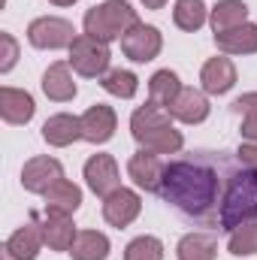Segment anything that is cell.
<instances>
[{"label":"cell","instance_id":"30","mask_svg":"<svg viewBox=\"0 0 257 260\" xmlns=\"http://www.w3.org/2000/svg\"><path fill=\"white\" fill-rule=\"evenodd\" d=\"M18 61V43L12 34H0V73H9Z\"/></svg>","mask_w":257,"mask_h":260},{"label":"cell","instance_id":"35","mask_svg":"<svg viewBox=\"0 0 257 260\" xmlns=\"http://www.w3.org/2000/svg\"><path fill=\"white\" fill-rule=\"evenodd\" d=\"M52 3H55V6H73L76 0H52Z\"/></svg>","mask_w":257,"mask_h":260},{"label":"cell","instance_id":"34","mask_svg":"<svg viewBox=\"0 0 257 260\" xmlns=\"http://www.w3.org/2000/svg\"><path fill=\"white\" fill-rule=\"evenodd\" d=\"M145 3V9H160V6H167V0H142Z\"/></svg>","mask_w":257,"mask_h":260},{"label":"cell","instance_id":"7","mask_svg":"<svg viewBox=\"0 0 257 260\" xmlns=\"http://www.w3.org/2000/svg\"><path fill=\"white\" fill-rule=\"evenodd\" d=\"M160 46H164L160 30L151 27V24H142V21H139L136 27H130L127 34L121 37V52L127 55L130 61H136V64L154 61L157 52H160Z\"/></svg>","mask_w":257,"mask_h":260},{"label":"cell","instance_id":"9","mask_svg":"<svg viewBox=\"0 0 257 260\" xmlns=\"http://www.w3.org/2000/svg\"><path fill=\"white\" fill-rule=\"evenodd\" d=\"M58 179H64V167L55 157H30L21 170V185L30 194H46Z\"/></svg>","mask_w":257,"mask_h":260},{"label":"cell","instance_id":"11","mask_svg":"<svg viewBox=\"0 0 257 260\" xmlns=\"http://www.w3.org/2000/svg\"><path fill=\"white\" fill-rule=\"evenodd\" d=\"M164 167H167V164L160 160V154L139 148V151L130 157L127 173H130V179H133V185H136V188H142V191H160Z\"/></svg>","mask_w":257,"mask_h":260},{"label":"cell","instance_id":"26","mask_svg":"<svg viewBox=\"0 0 257 260\" xmlns=\"http://www.w3.org/2000/svg\"><path fill=\"white\" fill-rule=\"evenodd\" d=\"M209 18V9L203 0H176V9H173V21L176 27L182 30H200Z\"/></svg>","mask_w":257,"mask_h":260},{"label":"cell","instance_id":"2","mask_svg":"<svg viewBox=\"0 0 257 260\" xmlns=\"http://www.w3.org/2000/svg\"><path fill=\"white\" fill-rule=\"evenodd\" d=\"M130 133H133V139L145 151H154V154H176L185 145L182 133L173 127V121H170V112L154 106V103H145V106H139L133 112Z\"/></svg>","mask_w":257,"mask_h":260},{"label":"cell","instance_id":"29","mask_svg":"<svg viewBox=\"0 0 257 260\" xmlns=\"http://www.w3.org/2000/svg\"><path fill=\"white\" fill-rule=\"evenodd\" d=\"M124 260H164V242L157 236H136L124 248Z\"/></svg>","mask_w":257,"mask_h":260},{"label":"cell","instance_id":"12","mask_svg":"<svg viewBox=\"0 0 257 260\" xmlns=\"http://www.w3.org/2000/svg\"><path fill=\"white\" fill-rule=\"evenodd\" d=\"M115 124H118L115 109L106 106V103H94V106L82 115V139H88V142H94V145H103V142L112 139Z\"/></svg>","mask_w":257,"mask_h":260},{"label":"cell","instance_id":"18","mask_svg":"<svg viewBox=\"0 0 257 260\" xmlns=\"http://www.w3.org/2000/svg\"><path fill=\"white\" fill-rule=\"evenodd\" d=\"M215 43L227 55H254L257 52V24L245 21L239 27H230L224 34H215Z\"/></svg>","mask_w":257,"mask_h":260},{"label":"cell","instance_id":"36","mask_svg":"<svg viewBox=\"0 0 257 260\" xmlns=\"http://www.w3.org/2000/svg\"><path fill=\"white\" fill-rule=\"evenodd\" d=\"M0 257H3V260H15V257H12V254H6V251H3V254H0Z\"/></svg>","mask_w":257,"mask_h":260},{"label":"cell","instance_id":"3","mask_svg":"<svg viewBox=\"0 0 257 260\" xmlns=\"http://www.w3.org/2000/svg\"><path fill=\"white\" fill-rule=\"evenodd\" d=\"M245 221H257V173L248 167L227 173V185L218 209V224L224 230H236Z\"/></svg>","mask_w":257,"mask_h":260},{"label":"cell","instance_id":"20","mask_svg":"<svg viewBox=\"0 0 257 260\" xmlns=\"http://www.w3.org/2000/svg\"><path fill=\"white\" fill-rule=\"evenodd\" d=\"M43 91L49 100L55 103H67L76 97V82H73V73H70V64L58 61L52 64L46 73H43Z\"/></svg>","mask_w":257,"mask_h":260},{"label":"cell","instance_id":"24","mask_svg":"<svg viewBox=\"0 0 257 260\" xmlns=\"http://www.w3.org/2000/svg\"><path fill=\"white\" fill-rule=\"evenodd\" d=\"M179 260H215L218 257V239L209 233H188L176 245Z\"/></svg>","mask_w":257,"mask_h":260},{"label":"cell","instance_id":"31","mask_svg":"<svg viewBox=\"0 0 257 260\" xmlns=\"http://www.w3.org/2000/svg\"><path fill=\"white\" fill-rule=\"evenodd\" d=\"M233 112H236V115H242V118H257V91L242 94V97L233 103Z\"/></svg>","mask_w":257,"mask_h":260},{"label":"cell","instance_id":"6","mask_svg":"<svg viewBox=\"0 0 257 260\" xmlns=\"http://www.w3.org/2000/svg\"><path fill=\"white\" fill-rule=\"evenodd\" d=\"M27 40L30 46L37 49H70L76 43V30L67 18L58 15H43V18H34L30 27H27Z\"/></svg>","mask_w":257,"mask_h":260},{"label":"cell","instance_id":"25","mask_svg":"<svg viewBox=\"0 0 257 260\" xmlns=\"http://www.w3.org/2000/svg\"><path fill=\"white\" fill-rule=\"evenodd\" d=\"M209 21H212V30H215V34H224V30L239 27V24L248 21V6H245L242 0H221V3L212 9Z\"/></svg>","mask_w":257,"mask_h":260},{"label":"cell","instance_id":"15","mask_svg":"<svg viewBox=\"0 0 257 260\" xmlns=\"http://www.w3.org/2000/svg\"><path fill=\"white\" fill-rule=\"evenodd\" d=\"M167 112L182 124H203L209 118V100L197 88H182V94L173 100V106Z\"/></svg>","mask_w":257,"mask_h":260},{"label":"cell","instance_id":"14","mask_svg":"<svg viewBox=\"0 0 257 260\" xmlns=\"http://www.w3.org/2000/svg\"><path fill=\"white\" fill-rule=\"evenodd\" d=\"M200 82H203V91L206 94H227L233 85H236V67L230 58L218 55V58H209L203 70H200Z\"/></svg>","mask_w":257,"mask_h":260},{"label":"cell","instance_id":"10","mask_svg":"<svg viewBox=\"0 0 257 260\" xmlns=\"http://www.w3.org/2000/svg\"><path fill=\"white\" fill-rule=\"evenodd\" d=\"M142 212V200L136 191L130 188H118L109 197H103V218L112 224V227H127L139 218Z\"/></svg>","mask_w":257,"mask_h":260},{"label":"cell","instance_id":"33","mask_svg":"<svg viewBox=\"0 0 257 260\" xmlns=\"http://www.w3.org/2000/svg\"><path fill=\"white\" fill-rule=\"evenodd\" d=\"M239 133L245 136V142H257V118H242Z\"/></svg>","mask_w":257,"mask_h":260},{"label":"cell","instance_id":"22","mask_svg":"<svg viewBox=\"0 0 257 260\" xmlns=\"http://www.w3.org/2000/svg\"><path fill=\"white\" fill-rule=\"evenodd\" d=\"M179 94H182V82L173 70H157L148 79V103H154L160 109H170Z\"/></svg>","mask_w":257,"mask_h":260},{"label":"cell","instance_id":"27","mask_svg":"<svg viewBox=\"0 0 257 260\" xmlns=\"http://www.w3.org/2000/svg\"><path fill=\"white\" fill-rule=\"evenodd\" d=\"M227 248L236 257H254L257 254V221H245L236 230H230Z\"/></svg>","mask_w":257,"mask_h":260},{"label":"cell","instance_id":"19","mask_svg":"<svg viewBox=\"0 0 257 260\" xmlns=\"http://www.w3.org/2000/svg\"><path fill=\"white\" fill-rule=\"evenodd\" d=\"M43 139L55 148H64V145H73L76 139H82V118L76 115H52L46 124H43Z\"/></svg>","mask_w":257,"mask_h":260},{"label":"cell","instance_id":"28","mask_svg":"<svg viewBox=\"0 0 257 260\" xmlns=\"http://www.w3.org/2000/svg\"><path fill=\"white\" fill-rule=\"evenodd\" d=\"M100 85L106 94L112 97H121V100H130L139 88V79L130 73V70H109L106 76H100Z\"/></svg>","mask_w":257,"mask_h":260},{"label":"cell","instance_id":"17","mask_svg":"<svg viewBox=\"0 0 257 260\" xmlns=\"http://www.w3.org/2000/svg\"><path fill=\"white\" fill-rule=\"evenodd\" d=\"M43 227V239L52 251H70L76 242V227H73V215H58V212H46Z\"/></svg>","mask_w":257,"mask_h":260},{"label":"cell","instance_id":"8","mask_svg":"<svg viewBox=\"0 0 257 260\" xmlns=\"http://www.w3.org/2000/svg\"><path fill=\"white\" fill-rule=\"evenodd\" d=\"M85 182L97 197H109L112 191L121 188V176H118V164L112 154H91L85 164Z\"/></svg>","mask_w":257,"mask_h":260},{"label":"cell","instance_id":"16","mask_svg":"<svg viewBox=\"0 0 257 260\" xmlns=\"http://www.w3.org/2000/svg\"><path fill=\"white\" fill-rule=\"evenodd\" d=\"M37 106H34V97L27 91H18V88H0V115L6 124H27L34 118Z\"/></svg>","mask_w":257,"mask_h":260},{"label":"cell","instance_id":"21","mask_svg":"<svg viewBox=\"0 0 257 260\" xmlns=\"http://www.w3.org/2000/svg\"><path fill=\"white\" fill-rule=\"evenodd\" d=\"M46 212H58V215H73L79 206H82V191H79V185H73V182H67V179H58L46 194Z\"/></svg>","mask_w":257,"mask_h":260},{"label":"cell","instance_id":"23","mask_svg":"<svg viewBox=\"0 0 257 260\" xmlns=\"http://www.w3.org/2000/svg\"><path fill=\"white\" fill-rule=\"evenodd\" d=\"M70 257L73 260H106L109 257V239H106V233L79 230L76 233V242L70 248Z\"/></svg>","mask_w":257,"mask_h":260},{"label":"cell","instance_id":"32","mask_svg":"<svg viewBox=\"0 0 257 260\" xmlns=\"http://www.w3.org/2000/svg\"><path fill=\"white\" fill-rule=\"evenodd\" d=\"M236 157H239L242 167H248V170L257 173V142H242L239 151H236Z\"/></svg>","mask_w":257,"mask_h":260},{"label":"cell","instance_id":"13","mask_svg":"<svg viewBox=\"0 0 257 260\" xmlns=\"http://www.w3.org/2000/svg\"><path fill=\"white\" fill-rule=\"evenodd\" d=\"M43 245H46V239H43V227H40L37 221H27L24 227H18V230L3 242V251L12 254L15 260H37Z\"/></svg>","mask_w":257,"mask_h":260},{"label":"cell","instance_id":"1","mask_svg":"<svg viewBox=\"0 0 257 260\" xmlns=\"http://www.w3.org/2000/svg\"><path fill=\"white\" fill-rule=\"evenodd\" d=\"M157 194L188 218L212 221V218H218V209H221L224 179L218 176L215 160L182 157V160H170L164 167V179H160Z\"/></svg>","mask_w":257,"mask_h":260},{"label":"cell","instance_id":"4","mask_svg":"<svg viewBox=\"0 0 257 260\" xmlns=\"http://www.w3.org/2000/svg\"><path fill=\"white\" fill-rule=\"evenodd\" d=\"M136 24H139V15L127 0H106L85 12V34L94 40H103V43L121 40Z\"/></svg>","mask_w":257,"mask_h":260},{"label":"cell","instance_id":"5","mask_svg":"<svg viewBox=\"0 0 257 260\" xmlns=\"http://www.w3.org/2000/svg\"><path fill=\"white\" fill-rule=\"evenodd\" d=\"M109 61H112L109 43L94 40V37H88V34L76 37V43L70 46V67H73L79 76H85V79L106 76V73H109Z\"/></svg>","mask_w":257,"mask_h":260}]
</instances>
